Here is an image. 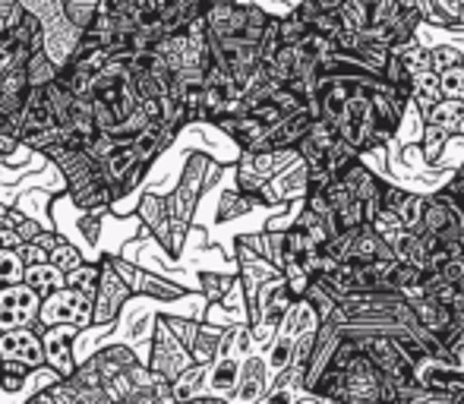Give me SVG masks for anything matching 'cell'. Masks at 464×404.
Instances as JSON below:
<instances>
[{
	"mask_svg": "<svg viewBox=\"0 0 464 404\" xmlns=\"http://www.w3.org/2000/svg\"><path fill=\"white\" fill-rule=\"evenodd\" d=\"M382 370L361 351L344 370V382H348L344 401H382Z\"/></svg>",
	"mask_w": 464,
	"mask_h": 404,
	"instance_id": "1",
	"label": "cell"
},
{
	"mask_svg": "<svg viewBox=\"0 0 464 404\" xmlns=\"http://www.w3.org/2000/svg\"><path fill=\"white\" fill-rule=\"evenodd\" d=\"M414 376L420 386L440 389V392L449 395H455V389L464 386V367H459L452 357H423L414 367Z\"/></svg>",
	"mask_w": 464,
	"mask_h": 404,
	"instance_id": "2",
	"label": "cell"
},
{
	"mask_svg": "<svg viewBox=\"0 0 464 404\" xmlns=\"http://www.w3.org/2000/svg\"><path fill=\"white\" fill-rule=\"evenodd\" d=\"M313 120H316V117H313L310 108L294 111V114H287L285 120L276 123V127L266 133V139L259 142L256 149H297V142L310 133Z\"/></svg>",
	"mask_w": 464,
	"mask_h": 404,
	"instance_id": "3",
	"label": "cell"
},
{
	"mask_svg": "<svg viewBox=\"0 0 464 404\" xmlns=\"http://www.w3.org/2000/svg\"><path fill=\"white\" fill-rule=\"evenodd\" d=\"M48 322H86L89 319V303L80 291H57L42 313Z\"/></svg>",
	"mask_w": 464,
	"mask_h": 404,
	"instance_id": "4",
	"label": "cell"
},
{
	"mask_svg": "<svg viewBox=\"0 0 464 404\" xmlns=\"http://www.w3.org/2000/svg\"><path fill=\"white\" fill-rule=\"evenodd\" d=\"M35 313V294L29 288H6L0 291V325L16 329Z\"/></svg>",
	"mask_w": 464,
	"mask_h": 404,
	"instance_id": "5",
	"label": "cell"
},
{
	"mask_svg": "<svg viewBox=\"0 0 464 404\" xmlns=\"http://www.w3.org/2000/svg\"><path fill=\"white\" fill-rule=\"evenodd\" d=\"M423 127H440L446 133H459L461 120H464V99H440L436 104L420 111Z\"/></svg>",
	"mask_w": 464,
	"mask_h": 404,
	"instance_id": "6",
	"label": "cell"
},
{
	"mask_svg": "<svg viewBox=\"0 0 464 404\" xmlns=\"http://www.w3.org/2000/svg\"><path fill=\"white\" fill-rule=\"evenodd\" d=\"M395 256L401 259V263H408V265H417V269H423V272H430L433 269V256H430V246H427V240H423V234L420 231H401L395 237Z\"/></svg>",
	"mask_w": 464,
	"mask_h": 404,
	"instance_id": "7",
	"label": "cell"
},
{
	"mask_svg": "<svg viewBox=\"0 0 464 404\" xmlns=\"http://www.w3.org/2000/svg\"><path fill=\"white\" fill-rule=\"evenodd\" d=\"M411 310H414L417 322L427 325L430 332H442L455 319V306L452 303L433 301V297H427V294L411 297Z\"/></svg>",
	"mask_w": 464,
	"mask_h": 404,
	"instance_id": "8",
	"label": "cell"
},
{
	"mask_svg": "<svg viewBox=\"0 0 464 404\" xmlns=\"http://www.w3.org/2000/svg\"><path fill=\"white\" fill-rule=\"evenodd\" d=\"M0 354L13 357V361L23 363H38L42 361V348L29 332H10L6 338H0Z\"/></svg>",
	"mask_w": 464,
	"mask_h": 404,
	"instance_id": "9",
	"label": "cell"
},
{
	"mask_svg": "<svg viewBox=\"0 0 464 404\" xmlns=\"http://www.w3.org/2000/svg\"><path fill=\"white\" fill-rule=\"evenodd\" d=\"M411 89H414L417 111H423V108H430V104H436L440 99H446V95H442L440 73H436V70H420V73H414V80H411Z\"/></svg>",
	"mask_w": 464,
	"mask_h": 404,
	"instance_id": "10",
	"label": "cell"
},
{
	"mask_svg": "<svg viewBox=\"0 0 464 404\" xmlns=\"http://www.w3.org/2000/svg\"><path fill=\"white\" fill-rule=\"evenodd\" d=\"M281 275H285V288H287V294H291L297 303L304 301L306 291H310V284H313L310 269H306V265L300 263V259H287L285 269H281Z\"/></svg>",
	"mask_w": 464,
	"mask_h": 404,
	"instance_id": "11",
	"label": "cell"
},
{
	"mask_svg": "<svg viewBox=\"0 0 464 404\" xmlns=\"http://www.w3.org/2000/svg\"><path fill=\"white\" fill-rule=\"evenodd\" d=\"M70 338H73V329H57L44 338V348H48V357L57 370L70 373L73 370V361H70Z\"/></svg>",
	"mask_w": 464,
	"mask_h": 404,
	"instance_id": "12",
	"label": "cell"
},
{
	"mask_svg": "<svg viewBox=\"0 0 464 404\" xmlns=\"http://www.w3.org/2000/svg\"><path fill=\"white\" fill-rule=\"evenodd\" d=\"M423 208H427V199L414 197V193H404L401 202L395 206V212L401 215V221L411 227V231H420V225H423Z\"/></svg>",
	"mask_w": 464,
	"mask_h": 404,
	"instance_id": "13",
	"label": "cell"
},
{
	"mask_svg": "<svg viewBox=\"0 0 464 404\" xmlns=\"http://www.w3.org/2000/svg\"><path fill=\"white\" fill-rule=\"evenodd\" d=\"M372 227H376L379 234H382L385 240H392V244H395V237L401 231H408V225H404L401 221V215L395 212V208H379L376 215H372V221H370Z\"/></svg>",
	"mask_w": 464,
	"mask_h": 404,
	"instance_id": "14",
	"label": "cell"
},
{
	"mask_svg": "<svg viewBox=\"0 0 464 404\" xmlns=\"http://www.w3.org/2000/svg\"><path fill=\"white\" fill-rule=\"evenodd\" d=\"M313 32V25L306 19H300L297 13H291L287 19H278V38L281 44H300Z\"/></svg>",
	"mask_w": 464,
	"mask_h": 404,
	"instance_id": "15",
	"label": "cell"
},
{
	"mask_svg": "<svg viewBox=\"0 0 464 404\" xmlns=\"http://www.w3.org/2000/svg\"><path fill=\"white\" fill-rule=\"evenodd\" d=\"M449 136L452 133H446V130H440V127L423 130V161H427V165H436V161L442 159V149H446Z\"/></svg>",
	"mask_w": 464,
	"mask_h": 404,
	"instance_id": "16",
	"label": "cell"
},
{
	"mask_svg": "<svg viewBox=\"0 0 464 404\" xmlns=\"http://www.w3.org/2000/svg\"><path fill=\"white\" fill-rule=\"evenodd\" d=\"M244 386H240V399H259V392L266 389V363L263 361H250L246 363V376Z\"/></svg>",
	"mask_w": 464,
	"mask_h": 404,
	"instance_id": "17",
	"label": "cell"
},
{
	"mask_svg": "<svg viewBox=\"0 0 464 404\" xmlns=\"http://www.w3.org/2000/svg\"><path fill=\"white\" fill-rule=\"evenodd\" d=\"M294 341H297V338H291V335H281L276 341V348H272V354H269V367L276 370V373H285V370L294 367Z\"/></svg>",
	"mask_w": 464,
	"mask_h": 404,
	"instance_id": "18",
	"label": "cell"
},
{
	"mask_svg": "<svg viewBox=\"0 0 464 404\" xmlns=\"http://www.w3.org/2000/svg\"><path fill=\"white\" fill-rule=\"evenodd\" d=\"M237 376H240V367H237V361H221L218 367H215V373H212V386L218 389V392H234V386H237Z\"/></svg>",
	"mask_w": 464,
	"mask_h": 404,
	"instance_id": "19",
	"label": "cell"
},
{
	"mask_svg": "<svg viewBox=\"0 0 464 404\" xmlns=\"http://www.w3.org/2000/svg\"><path fill=\"white\" fill-rule=\"evenodd\" d=\"M440 82H442V95H446V99H464V63L442 70Z\"/></svg>",
	"mask_w": 464,
	"mask_h": 404,
	"instance_id": "20",
	"label": "cell"
},
{
	"mask_svg": "<svg viewBox=\"0 0 464 404\" xmlns=\"http://www.w3.org/2000/svg\"><path fill=\"white\" fill-rule=\"evenodd\" d=\"M29 284L32 288L54 291V288H61V272L51 269V265H35V269H29Z\"/></svg>",
	"mask_w": 464,
	"mask_h": 404,
	"instance_id": "21",
	"label": "cell"
},
{
	"mask_svg": "<svg viewBox=\"0 0 464 404\" xmlns=\"http://www.w3.org/2000/svg\"><path fill=\"white\" fill-rule=\"evenodd\" d=\"M459 63H461V48H455V44H440V48H433L436 73H442V70H449V67H459Z\"/></svg>",
	"mask_w": 464,
	"mask_h": 404,
	"instance_id": "22",
	"label": "cell"
},
{
	"mask_svg": "<svg viewBox=\"0 0 464 404\" xmlns=\"http://www.w3.org/2000/svg\"><path fill=\"white\" fill-rule=\"evenodd\" d=\"M19 275H23V263H19V256H13V253H0V282L13 284V282H19Z\"/></svg>",
	"mask_w": 464,
	"mask_h": 404,
	"instance_id": "23",
	"label": "cell"
},
{
	"mask_svg": "<svg viewBox=\"0 0 464 404\" xmlns=\"http://www.w3.org/2000/svg\"><path fill=\"white\" fill-rule=\"evenodd\" d=\"M199 376H202V370L184 376V382L178 386V399H189V395H193V389H199Z\"/></svg>",
	"mask_w": 464,
	"mask_h": 404,
	"instance_id": "24",
	"label": "cell"
},
{
	"mask_svg": "<svg viewBox=\"0 0 464 404\" xmlns=\"http://www.w3.org/2000/svg\"><path fill=\"white\" fill-rule=\"evenodd\" d=\"M130 155H133V149L130 146H123V149H117V155H114V161H111V171L114 174H121L123 168H127V161H130Z\"/></svg>",
	"mask_w": 464,
	"mask_h": 404,
	"instance_id": "25",
	"label": "cell"
},
{
	"mask_svg": "<svg viewBox=\"0 0 464 404\" xmlns=\"http://www.w3.org/2000/svg\"><path fill=\"white\" fill-rule=\"evenodd\" d=\"M459 136H464V120H461V127H459Z\"/></svg>",
	"mask_w": 464,
	"mask_h": 404,
	"instance_id": "26",
	"label": "cell"
}]
</instances>
